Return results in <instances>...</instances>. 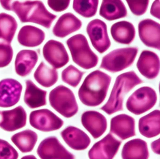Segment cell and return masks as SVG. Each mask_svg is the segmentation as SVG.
I'll return each instance as SVG.
<instances>
[{
    "label": "cell",
    "mask_w": 160,
    "mask_h": 159,
    "mask_svg": "<svg viewBox=\"0 0 160 159\" xmlns=\"http://www.w3.org/2000/svg\"><path fill=\"white\" fill-rule=\"evenodd\" d=\"M2 7L13 11L22 22H33L49 29L57 16L49 12L41 1H0Z\"/></svg>",
    "instance_id": "obj_1"
},
{
    "label": "cell",
    "mask_w": 160,
    "mask_h": 159,
    "mask_svg": "<svg viewBox=\"0 0 160 159\" xmlns=\"http://www.w3.org/2000/svg\"><path fill=\"white\" fill-rule=\"evenodd\" d=\"M111 79L110 76L99 70L88 75L78 90L81 103L89 107L101 104L106 97Z\"/></svg>",
    "instance_id": "obj_2"
},
{
    "label": "cell",
    "mask_w": 160,
    "mask_h": 159,
    "mask_svg": "<svg viewBox=\"0 0 160 159\" xmlns=\"http://www.w3.org/2000/svg\"><path fill=\"white\" fill-rule=\"evenodd\" d=\"M143 83V80L134 71L121 74L116 78L108 101L101 109L109 115L123 109L124 95L135 86Z\"/></svg>",
    "instance_id": "obj_3"
},
{
    "label": "cell",
    "mask_w": 160,
    "mask_h": 159,
    "mask_svg": "<svg viewBox=\"0 0 160 159\" xmlns=\"http://www.w3.org/2000/svg\"><path fill=\"white\" fill-rule=\"evenodd\" d=\"M72 59L75 63L86 70L94 68L98 64L99 58L92 50L87 37L78 34L66 41Z\"/></svg>",
    "instance_id": "obj_4"
},
{
    "label": "cell",
    "mask_w": 160,
    "mask_h": 159,
    "mask_svg": "<svg viewBox=\"0 0 160 159\" xmlns=\"http://www.w3.org/2000/svg\"><path fill=\"white\" fill-rule=\"evenodd\" d=\"M49 101L51 106L65 118H72L78 112L75 96L66 86L59 85L52 89L49 93Z\"/></svg>",
    "instance_id": "obj_5"
},
{
    "label": "cell",
    "mask_w": 160,
    "mask_h": 159,
    "mask_svg": "<svg viewBox=\"0 0 160 159\" xmlns=\"http://www.w3.org/2000/svg\"><path fill=\"white\" fill-rule=\"evenodd\" d=\"M137 47L117 49L103 57L100 68L111 73H117L130 67L138 53Z\"/></svg>",
    "instance_id": "obj_6"
},
{
    "label": "cell",
    "mask_w": 160,
    "mask_h": 159,
    "mask_svg": "<svg viewBox=\"0 0 160 159\" xmlns=\"http://www.w3.org/2000/svg\"><path fill=\"white\" fill-rule=\"evenodd\" d=\"M157 101V94L152 88L142 87L134 92L128 98L126 107L131 113L139 115L151 109Z\"/></svg>",
    "instance_id": "obj_7"
},
{
    "label": "cell",
    "mask_w": 160,
    "mask_h": 159,
    "mask_svg": "<svg viewBox=\"0 0 160 159\" xmlns=\"http://www.w3.org/2000/svg\"><path fill=\"white\" fill-rule=\"evenodd\" d=\"M29 123L34 129L50 132L60 129L64 122L54 112L47 108L33 110L29 115Z\"/></svg>",
    "instance_id": "obj_8"
},
{
    "label": "cell",
    "mask_w": 160,
    "mask_h": 159,
    "mask_svg": "<svg viewBox=\"0 0 160 159\" xmlns=\"http://www.w3.org/2000/svg\"><path fill=\"white\" fill-rule=\"evenodd\" d=\"M87 32L92 45L97 51L103 53L111 46L106 23L99 19L92 20L88 23Z\"/></svg>",
    "instance_id": "obj_9"
},
{
    "label": "cell",
    "mask_w": 160,
    "mask_h": 159,
    "mask_svg": "<svg viewBox=\"0 0 160 159\" xmlns=\"http://www.w3.org/2000/svg\"><path fill=\"white\" fill-rule=\"evenodd\" d=\"M37 153L41 159H75L56 137H48L39 144Z\"/></svg>",
    "instance_id": "obj_10"
},
{
    "label": "cell",
    "mask_w": 160,
    "mask_h": 159,
    "mask_svg": "<svg viewBox=\"0 0 160 159\" xmlns=\"http://www.w3.org/2000/svg\"><path fill=\"white\" fill-rule=\"evenodd\" d=\"M122 142L110 133L93 145L88 152L89 159H113Z\"/></svg>",
    "instance_id": "obj_11"
},
{
    "label": "cell",
    "mask_w": 160,
    "mask_h": 159,
    "mask_svg": "<svg viewBox=\"0 0 160 159\" xmlns=\"http://www.w3.org/2000/svg\"><path fill=\"white\" fill-rule=\"evenodd\" d=\"M43 54L46 60L54 69L63 67L70 60L64 45L57 40H50L46 43L43 48Z\"/></svg>",
    "instance_id": "obj_12"
},
{
    "label": "cell",
    "mask_w": 160,
    "mask_h": 159,
    "mask_svg": "<svg viewBox=\"0 0 160 159\" xmlns=\"http://www.w3.org/2000/svg\"><path fill=\"white\" fill-rule=\"evenodd\" d=\"M22 89V84L16 80L7 78L0 81V107H12L17 104Z\"/></svg>",
    "instance_id": "obj_13"
},
{
    "label": "cell",
    "mask_w": 160,
    "mask_h": 159,
    "mask_svg": "<svg viewBox=\"0 0 160 159\" xmlns=\"http://www.w3.org/2000/svg\"><path fill=\"white\" fill-rule=\"evenodd\" d=\"M138 31L140 40L145 46L160 50V23L151 19H146L138 23Z\"/></svg>",
    "instance_id": "obj_14"
},
{
    "label": "cell",
    "mask_w": 160,
    "mask_h": 159,
    "mask_svg": "<svg viewBox=\"0 0 160 159\" xmlns=\"http://www.w3.org/2000/svg\"><path fill=\"white\" fill-rule=\"evenodd\" d=\"M0 113L2 116L0 128L6 132H14L22 129L27 124V113L22 106L3 110Z\"/></svg>",
    "instance_id": "obj_15"
},
{
    "label": "cell",
    "mask_w": 160,
    "mask_h": 159,
    "mask_svg": "<svg viewBox=\"0 0 160 159\" xmlns=\"http://www.w3.org/2000/svg\"><path fill=\"white\" fill-rule=\"evenodd\" d=\"M81 121L83 126L95 139L102 136L107 129L106 118L98 111H85L81 116Z\"/></svg>",
    "instance_id": "obj_16"
},
{
    "label": "cell",
    "mask_w": 160,
    "mask_h": 159,
    "mask_svg": "<svg viewBox=\"0 0 160 159\" xmlns=\"http://www.w3.org/2000/svg\"><path fill=\"white\" fill-rule=\"evenodd\" d=\"M139 73L146 78L152 80L158 76L160 71V59L155 52L142 51L136 64Z\"/></svg>",
    "instance_id": "obj_17"
},
{
    "label": "cell",
    "mask_w": 160,
    "mask_h": 159,
    "mask_svg": "<svg viewBox=\"0 0 160 159\" xmlns=\"http://www.w3.org/2000/svg\"><path fill=\"white\" fill-rule=\"evenodd\" d=\"M110 132L122 140L134 136L136 135L134 118L125 114L113 117L110 121Z\"/></svg>",
    "instance_id": "obj_18"
},
{
    "label": "cell",
    "mask_w": 160,
    "mask_h": 159,
    "mask_svg": "<svg viewBox=\"0 0 160 159\" xmlns=\"http://www.w3.org/2000/svg\"><path fill=\"white\" fill-rule=\"evenodd\" d=\"M62 137L69 147L75 150L86 149L91 144V139L81 129L69 126L61 132Z\"/></svg>",
    "instance_id": "obj_19"
},
{
    "label": "cell",
    "mask_w": 160,
    "mask_h": 159,
    "mask_svg": "<svg viewBox=\"0 0 160 159\" xmlns=\"http://www.w3.org/2000/svg\"><path fill=\"white\" fill-rule=\"evenodd\" d=\"M82 26V22L76 16L66 13L59 18L53 27V33L55 36L63 38L78 31Z\"/></svg>",
    "instance_id": "obj_20"
},
{
    "label": "cell",
    "mask_w": 160,
    "mask_h": 159,
    "mask_svg": "<svg viewBox=\"0 0 160 159\" xmlns=\"http://www.w3.org/2000/svg\"><path fill=\"white\" fill-rule=\"evenodd\" d=\"M38 60V55L35 51H20L17 55L15 62V68L17 74L20 76H27L32 72Z\"/></svg>",
    "instance_id": "obj_21"
},
{
    "label": "cell",
    "mask_w": 160,
    "mask_h": 159,
    "mask_svg": "<svg viewBox=\"0 0 160 159\" xmlns=\"http://www.w3.org/2000/svg\"><path fill=\"white\" fill-rule=\"evenodd\" d=\"M138 130L143 136L152 138L157 136L160 133V111L153 110L139 119Z\"/></svg>",
    "instance_id": "obj_22"
},
{
    "label": "cell",
    "mask_w": 160,
    "mask_h": 159,
    "mask_svg": "<svg viewBox=\"0 0 160 159\" xmlns=\"http://www.w3.org/2000/svg\"><path fill=\"white\" fill-rule=\"evenodd\" d=\"M45 33L42 30L32 25H25L20 29L18 40L20 45L28 47L38 46L42 43Z\"/></svg>",
    "instance_id": "obj_23"
},
{
    "label": "cell",
    "mask_w": 160,
    "mask_h": 159,
    "mask_svg": "<svg viewBox=\"0 0 160 159\" xmlns=\"http://www.w3.org/2000/svg\"><path fill=\"white\" fill-rule=\"evenodd\" d=\"M112 38L117 43L130 45L134 40L136 30L133 24L126 21L114 23L110 28Z\"/></svg>",
    "instance_id": "obj_24"
},
{
    "label": "cell",
    "mask_w": 160,
    "mask_h": 159,
    "mask_svg": "<svg viewBox=\"0 0 160 159\" xmlns=\"http://www.w3.org/2000/svg\"><path fill=\"white\" fill-rule=\"evenodd\" d=\"M26 85L24 100L28 107L36 108L47 104V91L37 87L30 80H26Z\"/></svg>",
    "instance_id": "obj_25"
},
{
    "label": "cell",
    "mask_w": 160,
    "mask_h": 159,
    "mask_svg": "<svg viewBox=\"0 0 160 159\" xmlns=\"http://www.w3.org/2000/svg\"><path fill=\"white\" fill-rule=\"evenodd\" d=\"M99 15L111 21L125 17L127 10L124 3L120 0H104L100 7Z\"/></svg>",
    "instance_id": "obj_26"
},
{
    "label": "cell",
    "mask_w": 160,
    "mask_h": 159,
    "mask_svg": "<svg viewBox=\"0 0 160 159\" xmlns=\"http://www.w3.org/2000/svg\"><path fill=\"white\" fill-rule=\"evenodd\" d=\"M149 156L148 144L140 138L126 142L122 151V159H148Z\"/></svg>",
    "instance_id": "obj_27"
},
{
    "label": "cell",
    "mask_w": 160,
    "mask_h": 159,
    "mask_svg": "<svg viewBox=\"0 0 160 159\" xmlns=\"http://www.w3.org/2000/svg\"><path fill=\"white\" fill-rule=\"evenodd\" d=\"M38 138L37 133L28 129L14 134L11 137V140L21 152L27 153L32 151Z\"/></svg>",
    "instance_id": "obj_28"
},
{
    "label": "cell",
    "mask_w": 160,
    "mask_h": 159,
    "mask_svg": "<svg viewBox=\"0 0 160 159\" xmlns=\"http://www.w3.org/2000/svg\"><path fill=\"white\" fill-rule=\"evenodd\" d=\"M33 76L40 85L47 88L55 85L58 79V74L56 69L48 67L43 62H41Z\"/></svg>",
    "instance_id": "obj_29"
},
{
    "label": "cell",
    "mask_w": 160,
    "mask_h": 159,
    "mask_svg": "<svg viewBox=\"0 0 160 159\" xmlns=\"http://www.w3.org/2000/svg\"><path fill=\"white\" fill-rule=\"evenodd\" d=\"M17 28V22L13 17L0 13V39L11 44Z\"/></svg>",
    "instance_id": "obj_30"
},
{
    "label": "cell",
    "mask_w": 160,
    "mask_h": 159,
    "mask_svg": "<svg viewBox=\"0 0 160 159\" xmlns=\"http://www.w3.org/2000/svg\"><path fill=\"white\" fill-rule=\"evenodd\" d=\"M98 0H74L72 7L74 11L84 17L91 18L97 13Z\"/></svg>",
    "instance_id": "obj_31"
},
{
    "label": "cell",
    "mask_w": 160,
    "mask_h": 159,
    "mask_svg": "<svg viewBox=\"0 0 160 159\" xmlns=\"http://www.w3.org/2000/svg\"><path fill=\"white\" fill-rule=\"evenodd\" d=\"M84 74V72L71 65L62 72V80L70 86L76 88L79 85Z\"/></svg>",
    "instance_id": "obj_32"
},
{
    "label": "cell",
    "mask_w": 160,
    "mask_h": 159,
    "mask_svg": "<svg viewBox=\"0 0 160 159\" xmlns=\"http://www.w3.org/2000/svg\"><path fill=\"white\" fill-rule=\"evenodd\" d=\"M13 56V51L11 44L0 39V68L9 65Z\"/></svg>",
    "instance_id": "obj_33"
},
{
    "label": "cell",
    "mask_w": 160,
    "mask_h": 159,
    "mask_svg": "<svg viewBox=\"0 0 160 159\" xmlns=\"http://www.w3.org/2000/svg\"><path fill=\"white\" fill-rule=\"evenodd\" d=\"M18 156L17 151L11 144L0 138V159H18Z\"/></svg>",
    "instance_id": "obj_34"
},
{
    "label": "cell",
    "mask_w": 160,
    "mask_h": 159,
    "mask_svg": "<svg viewBox=\"0 0 160 159\" xmlns=\"http://www.w3.org/2000/svg\"><path fill=\"white\" fill-rule=\"evenodd\" d=\"M126 2L133 14L137 16H140L144 15L148 9L149 1H132L126 0Z\"/></svg>",
    "instance_id": "obj_35"
},
{
    "label": "cell",
    "mask_w": 160,
    "mask_h": 159,
    "mask_svg": "<svg viewBox=\"0 0 160 159\" xmlns=\"http://www.w3.org/2000/svg\"><path fill=\"white\" fill-rule=\"evenodd\" d=\"M71 1H48V6L55 12H62L66 10L69 5Z\"/></svg>",
    "instance_id": "obj_36"
},
{
    "label": "cell",
    "mask_w": 160,
    "mask_h": 159,
    "mask_svg": "<svg viewBox=\"0 0 160 159\" xmlns=\"http://www.w3.org/2000/svg\"><path fill=\"white\" fill-rule=\"evenodd\" d=\"M160 1H155L152 3L150 9L151 15L158 19H160Z\"/></svg>",
    "instance_id": "obj_37"
},
{
    "label": "cell",
    "mask_w": 160,
    "mask_h": 159,
    "mask_svg": "<svg viewBox=\"0 0 160 159\" xmlns=\"http://www.w3.org/2000/svg\"><path fill=\"white\" fill-rule=\"evenodd\" d=\"M152 151L157 154H160V138L152 142L151 144Z\"/></svg>",
    "instance_id": "obj_38"
},
{
    "label": "cell",
    "mask_w": 160,
    "mask_h": 159,
    "mask_svg": "<svg viewBox=\"0 0 160 159\" xmlns=\"http://www.w3.org/2000/svg\"><path fill=\"white\" fill-rule=\"evenodd\" d=\"M21 159H37V158L33 155H28L23 156Z\"/></svg>",
    "instance_id": "obj_39"
},
{
    "label": "cell",
    "mask_w": 160,
    "mask_h": 159,
    "mask_svg": "<svg viewBox=\"0 0 160 159\" xmlns=\"http://www.w3.org/2000/svg\"><path fill=\"white\" fill-rule=\"evenodd\" d=\"M0 113H1V112H0Z\"/></svg>",
    "instance_id": "obj_40"
}]
</instances>
